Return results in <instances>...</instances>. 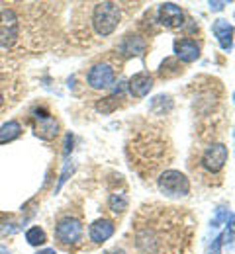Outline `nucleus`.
<instances>
[{
	"mask_svg": "<svg viewBox=\"0 0 235 254\" xmlns=\"http://www.w3.org/2000/svg\"><path fill=\"white\" fill-rule=\"evenodd\" d=\"M176 207L141 213L135 223V247L141 254H184L190 247V227Z\"/></svg>",
	"mask_w": 235,
	"mask_h": 254,
	"instance_id": "nucleus-1",
	"label": "nucleus"
},
{
	"mask_svg": "<svg viewBox=\"0 0 235 254\" xmlns=\"http://www.w3.org/2000/svg\"><path fill=\"white\" fill-rule=\"evenodd\" d=\"M122 22V6L118 2H98L92 6L90 24L96 35L110 37Z\"/></svg>",
	"mask_w": 235,
	"mask_h": 254,
	"instance_id": "nucleus-2",
	"label": "nucleus"
},
{
	"mask_svg": "<svg viewBox=\"0 0 235 254\" xmlns=\"http://www.w3.org/2000/svg\"><path fill=\"white\" fill-rule=\"evenodd\" d=\"M20 39V16L14 8L0 10V47L10 49Z\"/></svg>",
	"mask_w": 235,
	"mask_h": 254,
	"instance_id": "nucleus-3",
	"label": "nucleus"
},
{
	"mask_svg": "<svg viewBox=\"0 0 235 254\" xmlns=\"http://www.w3.org/2000/svg\"><path fill=\"white\" fill-rule=\"evenodd\" d=\"M157 186L161 193H165L168 197H184L190 193V180L178 170H165L159 176Z\"/></svg>",
	"mask_w": 235,
	"mask_h": 254,
	"instance_id": "nucleus-4",
	"label": "nucleus"
},
{
	"mask_svg": "<svg viewBox=\"0 0 235 254\" xmlns=\"http://www.w3.org/2000/svg\"><path fill=\"white\" fill-rule=\"evenodd\" d=\"M82 223L78 221L77 217H63L61 221L55 225V239L61 247L71 249L75 245H78L82 241Z\"/></svg>",
	"mask_w": 235,
	"mask_h": 254,
	"instance_id": "nucleus-5",
	"label": "nucleus"
},
{
	"mask_svg": "<svg viewBox=\"0 0 235 254\" xmlns=\"http://www.w3.org/2000/svg\"><path fill=\"white\" fill-rule=\"evenodd\" d=\"M230 159V151L224 143H212L210 147H206V151L202 153V168L212 172V174H218L224 170L226 162Z\"/></svg>",
	"mask_w": 235,
	"mask_h": 254,
	"instance_id": "nucleus-6",
	"label": "nucleus"
},
{
	"mask_svg": "<svg viewBox=\"0 0 235 254\" xmlns=\"http://www.w3.org/2000/svg\"><path fill=\"white\" fill-rule=\"evenodd\" d=\"M116 80V68L110 63H96L86 72V84L92 90H108Z\"/></svg>",
	"mask_w": 235,
	"mask_h": 254,
	"instance_id": "nucleus-7",
	"label": "nucleus"
},
{
	"mask_svg": "<svg viewBox=\"0 0 235 254\" xmlns=\"http://www.w3.org/2000/svg\"><path fill=\"white\" fill-rule=\"evenodd\" d=\"M157 16H159V22L168 30H176V28L184 26V12L180 10V6L172 4V2L161 4Z\"/></svg>",
	"mask_w": 235,
	"mask_h": 254,
	"instance_id": "nucleus-8",
	"label": "nucleus"
},
{
	"mask_svg": "<svg viewBox=\"0 0 235 254\" xmlns=\"http://www.w3.org/2000/svg\"><path fill=\"white\" fill-rule=\"evenodd\" d=\"M174 53L182 63H192L200 57V45L192 37H180L174 41Z\"/></svg>",
	"mask_w": 235,
	"mask_h": 254,
	"instance_id": "nucleus-9",
	"label": "nucleus"
},
{
	"mask_svg": "<svg viewBox=\"0 0 235 254\" xmlns=\"http://www.w3.org/2000/svg\"><path fill=\"white\" fill-rule=\"evenodd\" d=\"M34 129L37 137L49 141V139H55V137H57V133H59V124H57V120L51 118L49 114H47V116H37Z\"/></svg>",
	"mask_w": 235,
	"mask_h": 254,
	"instance_id": "nucleus-10",
	"label": "nucleus"
},
{
	"mask_svg": "<svg viewBox=\"0 0 235 254\" xmlns=\"http://www.w3.org/2000/svg\"><path fill=\"white\" fill-rule=\"evenodd\" d=\"M153 88V76L149 72H137L130 78V94L134 98H145Z\"/></svg>",
	"mask_w": 235,
	"mask_h": 254,
	"instance_id": "nucleus-11",
	"label": "nucleus"
},
{
	"mask_svg": "<svg viewBox=\"0 0 235 254\" xmlns=\"http://www.w3.org/2000/svg\"><path fill=\"white\" fill-rule=\"evenodd\" d=\"M90 239L94 243H104L108 241L112 235H114V223L108 221V219H98L90 225Z\"/></svg>",
	"mask_w": 235,
	"mask_h": 254,
	"instance_id": "nucleus-12",
	"label": "nucleus"
},
{
	"mask_svg": "<svg viewBox=\"0 0 235 254\" xmlns=\"http://www.w3.org/2000/svg\"><path fill=\"white\" fill-rule=\"evenodd\" d=\"M20 133H22V127L18 122H8L6 126L0 127V143L14 141L16 137H20Z\"/></svg>",
	"mask_w": 235,
	"mask_h": 254,
	"instance_id": "nucleus-13",
	"label": "nucleus"
},
{
	"mask_svg": "<svg viewBox=\"0 0 235 254\" xmlns=\"http://www.w3.org/2000/svg\"><path fill=\"white\" fill-rule=\"evenodd\" d=\"M110 207H112V211H116V213L126 211V209H128V195H126V193H112V197H110Z\"/></svg>",
	"mask_w": 235,
	"mask_h": 254,
	"instance_id": "nucleus-14",
	"label": "nucleus"
},
{
	"mask_svg": "<svg viewBox=\"0 0 235 254\" xmlns=\"http://www.w3.org/2000/svg\"><path fill=\"white\" fill-rule=\"evenodd\" d=\"M120 98L118 96H108V98H102L100 102L96 104V110L102 112V114H110V112H114L118 106H120V102H118Z\"/></svg>",
	"mask_w": 235,
	"mask_h": 254,
	"instance_id": "nucleus-15",
	"label": "nucleus"
},
{
	"mask_svg": "<svg viewBox=\"0 0 235 254\" xmlns=\"http://www.w3.org/2000/svg\"><path fill=\"white\" fill-rule=\"evenodd\" d=\"M26 239H28V243H30V245H34V247H39V245H43V243L47 241V237H45L43 229H39V227H32V229L28 231Z\"/></svg>",
	"mask_w": 235,
	"mask_h": 254,
	"instance_id": "nucleus-16",
	"label": "nucleus"
},
{
	"mask_svg": "<svg viewBox=\"0 0 235 254\" xmlns=\"http://www.w3.org/2000/svg\"><path fill=\"white\" fill-rule=\"evenodd\" d=\"M4 106V94H2V90H0V108Z\"/></svg>",
	"mask_w": 235,
	"mask_h": 254,
	"instance_id": "nucleus-17",
	"label": "nucleus"
},
{
	"mask_svg": "<svg viewBox=\"0 0 235 254\" xmlns=\"http://www.w3.org/2000/svg\"><path fill=\"white\" fill-rule=\"evenodd\" d=\"M106 254H124L122 251H110V253H106Z\"/></svg>",
	"mask_w": 235,
	"mask_h": 254,
	"instance_id": "nucleus-18",
	"label": "nucleus"
}]
</instances>
